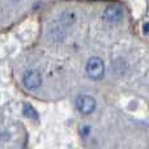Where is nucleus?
Segmentation results:
<instances>
[{"mask_svg": "<svg viewBox=\"0 0 149 149\" xmlns=\"http://www.w3.org/2000/svg\"><path fill=\"white\" fill-rule=\"evenodd\" d=\"M105 18L109 22H119V21L123 18V10L119 5H110V7L106 8L105 10Z\"/></svg>", "mask_w": 149, "mask_h": 149, "instance_id": "nucleus-4", "label": "nucleus"}, {"mask_svg": "<svg viewBox=\"0 0 149 149\" xmlns=\"http://www.w3.org/2000/svg\"><path fill=\"white\" fill-rule=\"evenodd\" d=\"M76 106L79 109V111H81L82 114H90L94 111L97 102L90 95H80L76 101Z\"/></svg>", "mask_w": 149, "mask_h": 149, "instance_id": "nucleus-3", "label": "nucleus"}, {"mask_svg": "<svg viewBox=\"0 0 149 149\" xmlns=\"http://www.w3.org/2000/svg\"><path fill=\"white\" fill-rule=\"evenodd\" d=\"M144 30H145V31H148V30H149V24H147V26L144 28Z\"/></svg>", "mask_w": 149, "mask_h": 149, "instance_id": "nucleus-6", "label": "nucleus"}, {"mask_svg": "<svg viewBox=\"0 0 149 149\" xmlns=\"http://www.w3.org/2000/svg\"><path fill=\"white\" fill-rule=\"evenodd\" d=\"M24 114H25L28 118H33V119H37L38 118V114L37 111L31 107L30 105H24Z\"/></svg>", "mask_w": 149, "mask_h": 149, "instance_id": "nucleus-5", "label": "nucleus"}, {"mask_svg": "<svg viewBox=\"0 0 149 149\" xmlns=\"http://www.w3.org/2000/svg\"><path fill=\"white\" fill-rule=\"evenodd\" d=\"M86 73L90 79L100 80L105 74V64L100 58H90L86 63Z\"/></svg>", "mask_w": 149, "mask_h": 149, "instance_id": "nucleus-1", "label": "nucleus"}, {"mask_svg": "<svg viewBox=\"0 0 149 149\" xmlns=\"http://www.w3.org/2000/svg\"><path fill=\"white\" fill-rule=\"evenodd\" d=\"M41 84H42V76L38 71L29 70L28 72H25V74H24V85H25V88L34 90L41 86Z\"/></svg>", "mask_w": 149, "mask_h": 149, "instance_id": "nucleus-2", "label": "nucleus"}]
</instances>
